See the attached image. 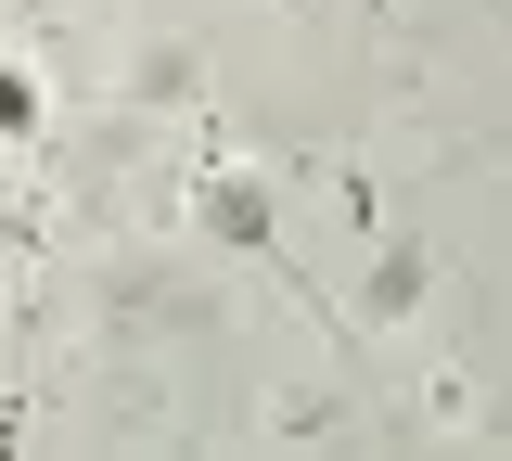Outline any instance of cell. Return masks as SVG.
Masks as SVG:
<instances>
[{"label": "cell", "mask_w": 512, "mask_h": 461, "mask_svg": "<svg viewBox=\"0 0 512 461\" xmlns=\"http://www.w3.org/2000/svg\"><path fill=\"white\" fill-rule=\"evenodd\" d=\"M0 141H39V77L0 65Z\"/></svg>", "instance_id": "obj_2"}, {"label": "cell", "mask_w": 512, "mask_h": 461, "mask_svg": "<svg viewBox=\"0 0 512 461\" xmlns=\"http://www.w3.org/2000/svg\"><path fill=\"white\" fill-rule=\"evenodd\" d=\"M205 218H218V231H231V244H269V218H256V193H244V180H231V167H218V180H205Z\"/></svg>", "instance_id": "obj_1"}]
</instances>
